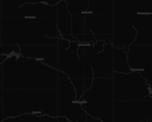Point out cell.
Listing matches in <instances>:
<instances>
[{"label": "cell", "instance_id": "obj_3", "mask_svg": "<svg viewBox=\"0 0 152 122\" xmlns=\"http://www.w3.org/2000/svg\"><path fill=\"white\" fill-rule=\"evenodd\" d=\"M151 122H152V121H151Z\"/></svg>", "mask_w": 152, "mask_h": 122}, {"label": "cell", "instance_id": "obj_2", "mask_svg": "<svg viewBox=\"0 0 152 122\" xmlns=\"http://www.w3.org/2000/svg\"><path fill=\"white\" fill-rule=\"evenodd\" d=\"M25 19H36V16H25Z\"/></svg>", "mask_w": 152, "mask_h": 122}, {"label": "cell", "instance_id": "obj_1", "mask_svg": "<svg viewBox=\"0 0 152 122\" xmlns=\"http://www.w3.org/2000/svg\"><path fill=\"white\" fill-rule=\"evenodd\" d=\"M1 122H59L58 117L41 115L39 113H28L17 115L15 117H8L2 120Z\"/></svg>", "mask_w": 152, "mask_h": 122}]
</instances>
